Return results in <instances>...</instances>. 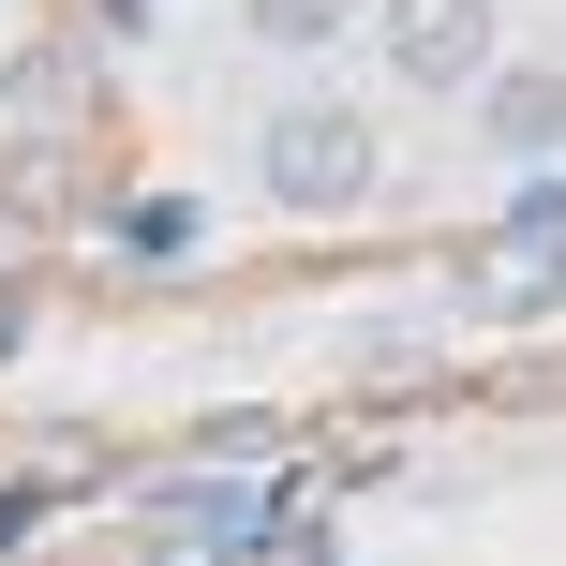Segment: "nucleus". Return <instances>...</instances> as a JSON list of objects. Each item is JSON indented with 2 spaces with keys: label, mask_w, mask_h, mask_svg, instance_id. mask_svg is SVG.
<instances>
[{
  "label": "nucleus",
  "mask_w": 566,
  "mask_h": 566,
  "mask_svg": "<svg viewBox=\"0 0 566 566\" xmlns=\"http://www.w3.org/2000/svg\"><path fill=\"white\" fill-rule=\"evenodd\" d=\"M478 119H492V149H566V75H478Z\"/></svg>",
  "instance_id": "7ed1b4c3"
},
{
  "label": "nucleus",
  "mask_w": 566,
  "mask_h": 566,
  "mask_svg": "<svg viewBox=\"0 0 566 566\" xmlns=\"http://www.w3.org/2000/svg\"><path fill=\"white\" fill-rule=\"evenodd\" d=\"M135 566H239V552H209V537H149Z\"/></svg>",
  "instance_id": "423d86ee"
},
{
  "label": "nucleus",
  "mask_w": 566,
  "mask_h": 566,
  "mask_svg": "<svg viewBox=\"0 0 566 566\" xmlns=\"http://www.w3.org/2000/svg\"><path fill=\"white\" fill-rule=\"evenodd\" d=\"M30 522H45V492H15V478H0V552H15Z\"/></svg>",
  "instance_id": "0eeeda50"
},
{
  "label": "nucleus",
  "mask_w": 566,
  "mask_h": 566,
  "mask_svg": "<svg viewBox=\"0 0 566 566\" xmlns=\"http://www.w3.org/2000/svg\"><path fill=\"white\" fill-rule=\"evenodd\" d=\"M239 30L254 45H328V30H358V0H239Z\"/></svg>",
  "instance_id": "39448f33"
},
{
  "label": "nucleus",
  "mask_w": 566,
  "mask_h": 566,
  "mask_svg": "<svg viewBox=\"0 0 566 566\" xmlns=\"http://www.w3.org/2000/svg\"><path fill=\"white\" fill-rule=\"evenodd\" d=\"M269 195L283 209H358L373 195V119L358 105H283L269 119Z\"/></svg>",
  "instance_id": "f257e3e1"
},
{
  "label": "nucleus",
  "mask_w": 566,
  "mask_h": 566,
  "mask_svg": "<svg viewBox=\"0 0 566 566\" xmlns=\"http://www.w3.org/2000/svg\"><path fill=\"white\" fill-rule=\"evenodd\" d=\"M0 343H15V283H0Z\"/></svg>",
  "instance_id": "6e6552de"
},
{
  "label": "nucleus",
  "mask_w": 566,
  "mask_h": 566,
  "mask_svg": "<svg viewBox=\"0 0 566 566\" xmlns=\"http://www.w3.org/2000/svg\"><path fill=\"white\" fill-rule=\"evenodd\" d=\"M388 75L402 90H478L492 75V0H388Z\"/></svg>",
  "instance_id": "f03ea898"
},
{
  "label": "nucleus",
  "mask_w": 566,
  "mask_h": 566,
  "mask_svg": "<svg viewBox=\"0 0 566 566\" xmlns=\"http://www.w3.org/2000/svg\"><path fill=\"white\" fill-rule=\"evenodd\" d=\"M552 283H566V239H507L478 283V313H552Z\"/></svg>",
  "instance_id": "20e7f679"
}]
</instances>
